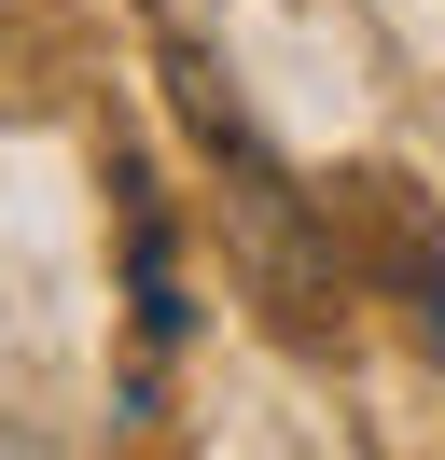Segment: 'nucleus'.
<instances>
[{
	"mask_svg": "<svg viewBox=\"0 0 445 460\" xmlns=\"http://www.w3.org/2000/svg\"><path fill=\"white\" fill-rule=\"evenodd\" d=\"M126 265H139V335H153V349H181V265H167V209H153V181H139L126 168Z\"/></svg>",
	"mask_w": 445,
	"mask_h": 460,
	"instance_id": "obj_1",
	"label": "nucleus"
}]
</instances>
